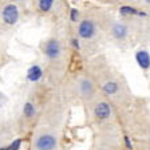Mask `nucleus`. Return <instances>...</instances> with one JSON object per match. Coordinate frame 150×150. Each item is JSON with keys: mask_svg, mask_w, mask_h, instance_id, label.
<instances>
[{"mask_svg": "<svg viewBox=\"0 0 150 150\" xmlns=\"http://www.w3.org/2000/svg\"><path fill=\"white\" fill-rule=\"evenodd\" d=\"M58 141L52 134H42L35 142L36 150H55Z\"/></svg>", "mask_w": 150, "mask_h": 150, "instance_id": "f257e3e1", "label": "nucleus"}, {"mask_svg": "<svg viewBox=\"0 0 150 150\" xmlns=\"http://www.w3.org/2000/svg\"><path fill=\"white\" fill-rule=\"evenodd\" d=\"M1 18H3L6 24H9V25L16 24V22L19 20V8L15 4H7L3 8Z\"/></svg>", "mask_w": 150, "mask_h": 150, "instance_id": "f03ea898", "label": "nucleus"}, {"mask_svg": "<svg viewBox=\"0 0 150 150\" xmlns=\"http://www.w3.org/2000/svg\"><path fill=\"white\" fill-rule=\"evenodd\" d=\"M95 32H97L95 23H94L93 20H88V19L82 20L78 27V35L82 39H91V38H94Z\"/></svg>", "mask_w": 150, "mask_h": 150, "instance_id": "7ed1b4c3", "label": "nucleus"}, {"mask_svg": "<svg viewBox=\"0 0 150 150\" xmlns=\"http://www.w3.org/2000/svg\"><path fill=\"white\" fill-rule=\"evenodd\" d=\"M94 115L99 121H106L111 115V106L107 102H99L94 107Z\"/></svg>", "mask_w": 150, "mask_h": 150, "instance_id": "20e7f679", "label": "nucleus"}, {"mask_svg": "<svg viewBox=\"0 0 150 150\" xmlns=\"http://www.w3.org/2000/svg\"><path fill=\"white\" fill-rule=\"evenodd\" d=\"M44 54H46L50 59H56L60 55V44L55 39H50L44 46Z\"/></svg>", "mask_w": 150, "mask_h": 150, "instance_id": "39448f33", "label": "nucleus"}, {"mask_svg": "<svg viewBox=\"0 0 150 150\" xmlns=\"http://www.w3.org/2000/svg\"><path fill=\"white\" fill-rule=\"evenodd\" d=\"M111 35L115 38L117 40H123L129 35L127 25L123 23H114L111 27Z\"/></svg>", "mask_w": 150, "mask_h": 150, "instance_id": "423d86ee", "label": "nucleus"}, {"mask_svg": "<svg viewBox=\"0 0 150 150\" xmlns=\"http://www.w3.org/2000/svg\"><path fill=\"white\" fill-rule=\"evenodd\" d=\"M78 88H79V94H81L83 98H90L94 94V84H93V82L87 78L81 79Z\"/></svg>", "mask_w": 150, "mask_h": 150, "instance_id": "0eeeda50", "label": "nucleus"}, {"mask_svg": "<svg viewBox=\"0 0 150 150\" xmlns=\"http://www.w3.org/2000/svg\"><path fill=\"white\" fill-rule=\"evenodd\" d=\"M135 60L142 70L150 69V54L146 50H139L135 54Z\"/></svg>", "mask_w": 150, "mask_h": 150, "instance_id": "6e6552de", "label": "nucleus"}, {"mask_svg": "<svg viewBox=\"0 0 150 150\" xmlns=\"http://www.w3.org/2000/svg\"><path fill=\"white\" fill-rule=\"evenodd\" d=\"M43 76V70L39 67V66H32V67H30L27 71V79L30 82H38L39 79Z\"/></svg>", "mask_w": 150, "mask_h": 150, "instance_id": "1a4fd4ad", "label": "nucleus"}, {"mask_svg": "<svg viewBox=\"0 0 150 150\" xmlns=\"http://www.w3.org/2000/svg\"><path fill=\"white\" fill-rule=\"evenodd\" d=\"M102 90L107 94V95H114L117 94V91L119 90V84L114 81H109L102 86Z\"/></svg>", "mask_w": 150, "mask_h": 150, "instance_id": "9d476101", "label": "nucleus"}, {"mask_svg": "<svg viewBox=\"0 0 150 150\" xmlns=\"http://www.w3.org/2000/svg\"><path fill=\"white\" fill-rule=\"evenodd\" d=\"M119 12H121L122 15H145V13L138 12V11H137L135 8H133V7H129V6H123V7H121Z\"/></svg>", "mask_w": 150, "mask_h": 150, "instance_id": "9b49d317", "label": "nucleus"}, {"mask_svg": "<svg viewBox=\"0 0 150 150\" xmlns=\"http://www.w3.org/2000/svg\"><path fill=\"white\" fill-rule=\"evenodd\" d=\"M54 0H39V8L43 12H48L51 8H52Z\"/></svg>", "mask_w": 150, "mask_h": 150, "instance_id": "f8f14e48", "label": "nucleus"}, {"mask_svg": "<svg viewBox=\"0 0 150 150\" xmlns=\"http://www.w3.org/2000/svg\"><path fill=\"white\" fill-rule=\"evenodd\" d=\"M23 112H24V115L27 118H32L35 114V106L32 105L31 102H27L24 105V109H23Z\"/></svg>", "mask_w": 150, "mask_h": 150, "instance_id": "ddd939ff", "label": "nucleus"}, {"mask_svg": "<svg viewBox=\"0 0 150 150\" xmlns=\"http://www.w3.org/2000/svg\"><path fill=\"white\" fill-rule=\"evenodd\" d=\"M78 16H79L78 9L72 8L71 9V22H76V20H78Z\"/></svg>", "mask_w": 150, "mask_h": 150, "instance_id": "4468645a", "label": "nucleus"}, {"mask_svg": "<svg viewBox=\"0 0 150 150\" xmlns=\"http://www.w3.org/2000/svg\"><path fill=\"white\" fill-rule=\"evenodd\" d=\"M20 144H22V141H20V139L15 141V142H13V144L11 145V147H9V149H11V150H18V149H19V146H20Z\"/></svg>", "mask_w": 150, "mask_h": 150, "instance_id": "2eb2a0df", "label": "nucleus"}, {"mask_svg": "<svg viewBox=\"0 0 150 150\" xmlns=\"http://www.w3.org/2000/svg\"><path fill=\"white\" fill-rule=\"evenodd\" d=\"M72 44H74V47H76V48H78V40H72Z\"/></svg>", "mask_w": 150, "mask_h": 150, "instance_id": "dca6fc26", "label": "nucleus"}, {"mask_svg": "<svg viewBox=\"0 0 150 150\" xmlns=\"http://www.w3.org/2000/svg\"><path fill=\"white\" fill-rule=\"evenodd\" d=\"M145 3H146V4H149V6H150V0H145Z\"/></svg>", "mask_w": 150, "mask_h": 150, "instance_id": "f3484780", "label": "nucleus"}, {"mask_svg": "<svg viewBox=\"0 0 150 150\" xmlns=\"http://www.w3.org/2000/svg\"><path fill=\"white\" fill-rule=\"evenodd\" d=\"M0 150H11V149H0Z\"/></svg>", "mask_w": 150, "mask_h": 150, "instance_id": "a211bd4d", "label": "nucleus"}]
</instances>
